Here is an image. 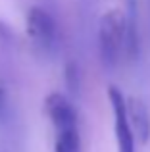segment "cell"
<instances>
[{"label":"cell","mask_w":150,"mask_h":152,"mask_svg":"<svg viewBox=\"0 0 150 152\" xmlns=\"http://www.w3.org/2000/svg\"><path fill=\"white\" fill-rule=\"evenodd\" d=\"M123 50V15L116 10L106 12L98 27V54L108 69L116 67Z\"/></svg>","instance_id":"6da1fadb"},{"label":"cell","mask_w":150,"mask_h":152,"mask_svg":"<svg viewBox=\"0 0 150 152\" xmlns=\"http://www.w3.org/2000/svg\"><path fill=\"white\" fill-rule=\"evenodd\" d=\"M27 35L35 48L50 54L58 41V27L50 12L41 6H33L27 12Z\"/></svg>","instance_id":"7a4b0ae2"},{"label":"cell","mask_w":150,"mask_h":152,"mask_svg":"<svg viewBox=\"0 0 150 152\" xmlns=\"http://www.w3.org/2000/svg\"><path fill=\"white\" fill-rule=\"evenodd\" d=\"M108 98L110 106H112V115H114V133L117 139V148L119 152H135V135L131 131L127 119V112H125V96L117 87H110L108 89Z\"/></svg>","instance_id":"3957f363"},{"label":"cell","mask_w":150,"mask_h":152,"mask_svg":"<svg viewBox=\"0 0 150 152\" xmlns=\"http://www.w3.org/2000/svg\"><path fill=\"white\" fill-rule=\"evenodd\" d=\"M44 110L56 131L77 127V112L68 96L62 93H50L44 100Z\"/></svg>","instance_id":"277c9868"},{"label":"cell","mask_w":150,"mask_h":152,"mask_svg":"<svg viewBox=\"0 0 150 152\" xmlns=\"http://www.w3.org/2000/svg\"><path fill=\"white\" fill-rule=\"evenodd\" d=\"M125 112H127V119L131 131L135 135V141L141 145H146L150 141V112L144 100L137 96H131L125 100Z\"/></svg>","instance_id":"5b68a950"},{"label":"cell","mask_w":150,"mask_h":152,"mask_svg":"<svg viewBox=\"0 0 150 152\" xmlns=\"http://www.w3.org/2000/svg\"><path fill=\"white\" fill-rule=\"evenodd\" d=\"M54 152H81L79 127H71V129H64V131H56Z\"/></svg>","instance_id":"8992f818"},{"label":"cell","mask_w":150,"mask_h":152,"mask_svg":"<svg viewBox=\"0 0 150 152\" xmlns=\"http://www.w3.org/2000/svg\"><path fill=\"white\" fill-rule=\"evenodd\" d=\"M64 79H66V87L68 91L77 96L79 91H81V71H79V66L75 62H68L64 69Z\"/></svg>","instance_id":"52a82bcc"},{"label":"cell","mask_w":150,"mask_h":152,"mask_svg":"<svg viewBox=\"0 0 150 152\" xmlns=\"http://www.w3.org/2000/svg\"><path fill=\"white\" fill-rule=\"evenodd\" d=\"M8 110H10V100H8V89L4 81L0 79V121H6Z\"/></svg>","instance_id":"ba28073f"},{"label":"cell","mask_w":150,"mask_h":152,"mask_svg":"<svg viewBox=\"0 0 150 152\" xmlns=\"http://www.w3.org/2000/svg\"><path fill=\"white\" fill-rule=\"evenodd\" d=\"M14 39H15V35H14V31L10 29V25L0 21V42H2V45H12Z\"/></svg>","instance_id":"9c48e42d"}]
</instances>
